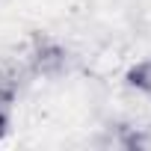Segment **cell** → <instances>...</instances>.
Masks as SVG:
<instances>
[{
	"label": "cell",
	"mask_w": 151,
	"mask_h": 151,
	"mask_svg": "<svg viewBox=\"0 0 151 151\" xmlns=\"http://www.w3.org/2000/svg\"><path fill=\"white\" fill-rule=\"evenodd\" d=\"M65 62H68V53L56 42H39L33 47V56H30L33 71L42 74V77H56V74H62L65 71Z\"/></svg>",
	"instance_id": "obj_1"
},
{
	"label": "cell",
	"mask_w": 151,
	"mask_h": 151,
	"mask_svg": "<svg viewBox=\"0 0 151 151\" xmlns=\"http://www.w3.org/2000/svg\"><path fill=\"white\" fill-rule=\"evenodd\" d=\"M119 145L127 151H148L151 148V133H145L142 127H124L119 136Z\"/></svg>",
	"instance_id": "obj_2"
},
{
	"label": "cell",
	"mask_w": 151,
	"mask_h": 151,
	"mask_svg": "<svg viewBox=\"0 0 151 151\" xmlns=\"http://www.w3.org/2000/svg\"><path fill=\"white\" fill-rule=\"evenodd\" d=\"M127 83L133 89H142V92L151 95V59H145V62H139L127 71Z\"/></svg>",
	"instance_id": "obj_3"
}]
</instances>
